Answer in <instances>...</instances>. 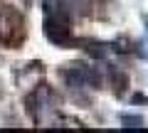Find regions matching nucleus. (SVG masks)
I'll use <instances>...</instances> for the list:
<instances>
[{
	"instance_id": "1",
	"label": "nucleus",
	"mask_w": 148,
	"mask_h": 133,
	"mask_svg": "<svg viewBox=\"0 0 148 133\" xmlns=\"http://www.w3.org/2000/svg\"><path fill=\"white\" fill-rule=\"evenodd\" d=\"M22 37V20L17 17V12L0 8V42L15 44Z\"/></svg>"
},
{
	"instance_id": "2",
	"label": "nucleus",
	"mask_w": 148,
	"mask_h": 133,
	"mask_svg": "<svg viewBox=\"0 0 148 133\" xmlns=\"http://www.w3.org/2000/svg\"><path fill=\"white\" fill-rule=\"evenodd\" d=\"M121 123H126V128H133V126H143V118L141 116H121Z\"/></svg>"
},
{
	"instance_id": "3",
	"label": "nucleus",
	"mask_w": 148,
	"mask_h": 133,
	"mask_svg": "<svg viewBox=\"0 0 148 133\" xmlns=\"http://www.w3.org/2000/svg\"><path fill=\"white\" fill-rule=\"evenodd\" d=\"M146 35H148V15H146Z\"/></svg>"
}]
</instances>
